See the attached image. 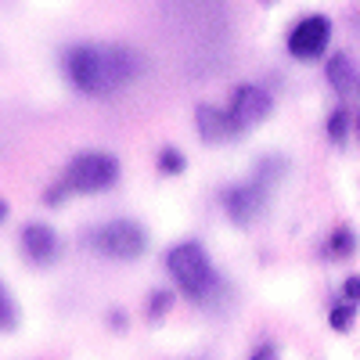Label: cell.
<instances>
[{"instance_id": "8", "label": "cell", "mask_w": 360, "mask_h": 360, "mask_svg": "<svg viewBox=\"0 0 360 360\" xmlns=\"http://www.w3.org/2000/svg\"><path fill=\"white\" fill-rule=\"evenodd\" d=\"M195 119H198V134H202L205 144H224V141H234L238 134H242V130L234 127L231 112L213 108V105H198Z\"/></svg>"}, {"instance_id": "16", "label": "cell", "mask_w": 360, "mask_h": 360, "mask_svg": "<svg viewBox=\"0 0 360 360\" xmlns=\"http://www.w3.org/2000/svg\"><path fill=\"white\" fill-rule=\"evenodd\" d=\"M353 317H356V303H342V307H335L332 314H328V321H332L335 332H346V328L353 324Z\"/></svg>"}, {"instance_id": "18", "label": "cell", "mask_w": 360, "mask_h": 360, "mask_svg": "<svg viewBox=\"0 0 360 360\" xmlns=\"http://www.w3.org/2000/svg\"><path fill=\"white\" fill-rule=\"evenodd\" d=\"M342 295H346V303H356V299H360V278H349L342 285Z\"/></svg>"}, {"instance_id": "19", "label": "cell", "mask_w": 360, "mask_h": 360, "mask_svg": "<svg viewBox=\"0 0 360 360\" xmlns=\"http://www.w3.org/2000/svg\"><path fill=\"white\" fill-rule=\"evenodd\" d=\"M274 356H278V349L270 346V342H266V346H259V349L252 353V360H274Z\"/></svg>"}, {"instance_id": "12", "label": "cell", "mask_w": 360, "mask_h": 360, "mask_svg": "<svg viewBox=\"0 0 360 360\" xmlns=\"http://www.w3.org/2000/svg\"><path fill=\"white\" fill-rule=\"evenodd\" d=\"M346 134H349V112L346 108H335L332 119H328V137H332L335 144H342Z\"/></svg>"}, {"instance_id": "5", "label": "cell", "mask_w": 360, "mask_h": 360, "mask_svg": "<svg viewBox=\"0 0 360 360\" xmlns=\"http://www.w3.org/2000/svg\"><path fill=\"white\" fill-rule=\"evenodd\" d=\"M328 40H332V22H328L324 15H310L288 33V51H292V58H299V62H314V58L324 54Z\"/></svg>"}, {"instance_id": "13", "label": "cell", "mask_w": 360, "mask_h": 360, "mask_svg": "<svg viewBox=\"0 0 360 360\" xmlns=\"http://www.w3.org/2000/svg\"><path fill=\"white\" fill-rule=\"evenodd\" d=\"M288 166H285V159H278V155H266L263 162H259V169H256V180H263V184H274V180L285 173Z\"/></svg>"}, {"instance_id": "9", "label": "cell", "mask_w": 360, "mask_h": 360, "mask_svg": "<svg viewBox=\"0 0 360 360\" xmlns=\"http://www.w3.org/2000/svg\"><path fill=\"white\" fill-rule=\"evenodd\" d=\"M22 252L29 256V263H37V266H47L54 256H58V238L51 227L44 224H29L22 231Z\"/></svg>"}, {"instance_id": "20", "label": "cell", "mask_w": 360, "mask_h": 360, "mask_svg": "<svg viewBox=\"0 0 360 360\" xmlns=\"http://www.w3.org/2000/svg\"><path fill=\"white\" fill-rule=\"evenodd\" d=\"M356 127H360V115H356Z\"/></svg>"}, {"instance_id": "6", "label": "cell", "mask_w": 360, "mask_h": 360, "mask_svg": "<svg viewBox=\"0 0 360 360\" xmlns=\"http://www.w3.org/2000/svg\"><path fill=\"white\" fill-rule=\"evenodd\" d=\"M270 108H274V101H270V94L263 86L256 83H242L234 90V98H231V119H234V127L238 130H249L256 123H263V119L270 115Z\"/></svg>"}, {"instance_id": "17", "label": "cell", "mask_w": 360, "mask_h": 360, "mask_svg": "<svg viewBox=\"0 0 360 360\" xmlns=\"http://www.w3.org/2000/svg\"><path fill=\"white\" fill-rule=\"evenodd\" d=\"M0 310H4V332H11V328H15V303H11V292L8 288L0 292Z\"/></svg>"}, {"instance_id": "11", "label": "cell", "mask_w": 360, "mask_h": 360, "mask_svg": "<svg viewBox=\"0 0 360 360\" xmlns=\"http://www.w3.org/2000/svg\"><path fill=\"white\" fill-rule=\"evenodd\" d=\"M356 252V234L349 227H339L332 238H328V256H335V259H346Z\"/></svg>"}, {"instance_id": "1", "label": "cell", "mask_w": 360, "mask_h": 360, "mask_svg": "<svg viewBox=\"0 0 360 360\" xmlns=\"http://www.w3.org/2000/svg\"><path fill=\"white\" fill-rule=\"evenodd\" d=\"M137 69H141V58L119 44H83L65 54L69 83L90 98L115 94L119 86H127L137 76Z\"/></svg>"}, {"instance_id": "4", "label": "cell", "mask_w": 360, "mask_h": 360, "mask_svg": "<svg viewBox=\"0 0 360 360\" xmlns=\"http://www.w3.org/2000/svg\"><path fill=\"white\" fill-rule=\"evenodd\" d=\"M144 231L134 220H112L86 234V245L108 259H137L144 252Z\"/></svg>"}, {"instance_id": "15", "label": "cell", "mask_w": 360, "mask_h": 360, "mask_svg": "<svg viewBox=\"0 0 360 360\" xmlns=\"http://www.w3.org/2000/svg\"><path fill=\"white\" fill-rule=\"evenodd\" d=\"M173 307V295L169 292H152V299H148V321H162V314H169Z\"/></svg>"}, {"instance_id": "2", "label": "cell", "mask_w": 360, "mask_h": 360, "mask_svg": "<svg viewBox=\"0 0 360 360\" xmlns=\"http://www.w3.org/2000/svg\"><path fill=\"white\" fill-rule=\"evenodd\" d=\"M166 266H169L173 281L180 285V292L188 299H195V303H209V299L220 295V288H224L220 274L213 270V263H209V256L198 242H184V245L169 249Z\"/></svg>"}, {"instance_id": "7", "label": "cell", "mask_w": 360, "mask_h": 360, "mask_svg": "<svg viewBox=\"0 0 360 360\" xmlns=\"http://www.w3.org/2000/svg\"><path fill=\"white\" fill-rule=\"evenodd\" d=\"M220 202H224V209L231 213L234 224H252V220L263 213V209H266V184L252 176L249 184L227 188V191L220 195Z\"/></svg>"}, {"instance_id": "14", "label": "cell", "mask_w": 360, "mask_h": 360, "mask_svg": "<svg viewBox=\"0 0 360 360\" xmlns=\"http://www.w3.org/2000/svg\"><path fill=\"white\" fill-rule=\"evenodd\" d=\"M184 155H180L176 152V148H162V152H159V169L162 173H169V176H176V173H184Z\"/></svg>"}, {"instance_id": "3", "label": "cell", "mask_w": 360, "mask_h": 360, "mask_svg": "<svg viewBox=\"0 0 360 360\" xmlns=\"http://www.w3.org/2000/svg\"><path fill=\"white\" fill-rule=\"evenodd\" d=\"M115 180H119V162H115V155L83 152V155H76V159L65 166L62 188H65L69 195H98V191L112 188Z\"/></svg>"}, {"instance_id": "10", "label": "cell", "mask_w": 360, "mask_h": 360, "mask_svg": "<svg viewBox=\"0 0 360 360\" xmlns=\"http://www.w3.org/2000/svg\"><path fill=\"white\" fill-rule=\"evenodd\" d=\"M328 83L335 86V94L342 101H356L360 98V69L353 65L349 54H335L328 62Z\"/></svg>"}]
</instances>
